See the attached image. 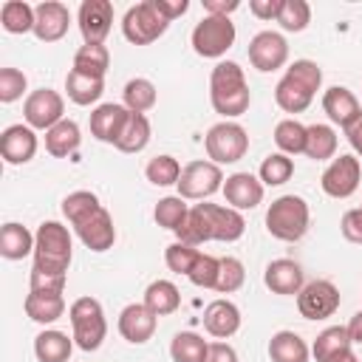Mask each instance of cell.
<instances>
[{
  "label": "cell",
  "instance_id": "cell-1",
  "mask_svg": "<svg viewBox=\"0 0 362 362\" xmlns=\"http://www.w3.org/2000/svg\"><path fill=\"white\" fill-rule=\"evenodd\" d=\"M74 240L68 226L59 221H42L34 232V266L28 277L31 291H65Z\"/></svg>",
  "mask_w": 362,
  "mask_h": 362
},
{
  "label": "cell",
  "instance_id": "cell-2",
  "mask_svg": "<svg viewBox=\"0 0 362 362\" xmlns=\"http://www.w3.org/2000/svg\"><path fill=\"white\" fill-rule=\"evenodd\" d=\"M209 102L215 107V113H221L226 122L243 116L252 105V93H249V82L246 74L238 62L232 59H221L212 74H209Z\"/></svg>",
  "mask_w": 362,
  "mask_h": 362
},
{
  "label": "cell",
  "instance_id": "cell-3",
  "mask_svg": "<svg viewBox=\"0 0 362 362\" xmlns=\"http://www.w3.org/2000/svg\"><path fill=\"white\" fill-rule=\"evenodd\" d=\"M322 88V68L314 59H294L274 85V102L286 113H303Z\"/></svg>",
  "mask_w": 362,
  "mask_h": 362
},
{
  "label": "cell",
  "instance_id": "cell-4",
  "mask_svg": "<svg viewBox=\"0 0 362 362\" xmlns=\"http://www.w3.org/2000/svg\"><path fill=\"white\" fill-rule=\"evenodd\" d=\"M311 209L303 195H280L266 209V232L277 240L294 243L308 232Z\"/></svg>",
  "mask_w": 362,
  "mask_h": 362
},
{
  "label": "cell",
  "instance_id": "cell-5",
  "mask_svg": "<svg viewBox=\"0 0 362 362\" xmlns=\"http://www.w3.org/2000/svg\"><path fill=\"white\" fill-rule=\"evenodd\" d=\"M68 320H71V337L76 342V348L82 351H96L105 337H107V320H105V308L96 297H79L71 303L68 308Z\"/></svg>",
  "mask_w": 362,
  "mask_h": 362
},
{
  "label": "cell",
  "instance_id": "cell-6",
  "mask_svg": "<svg viewBox=\"0 0 362 362\" xmlns=\"http://www.w3.org/2000/svg\"><path fill=\"white\" fill-rule=\"evenodd\" d=\"M167 28H170V20L158 11L156 0H141L130 6L122 17V34L133 45H150L158 37H164Z\"/></svg>",
  "mask_w": 362,
  "mask_h": 362
},
{
  "label": "cell",
  "instance_id": "cell-7",
  "mask_svg": "<svg viewBox=\"0 0 362 362\" xmlns=\"http://www.w3.org/2000/svg\"><path fill=\"white\" fill-rule=\"evenodd\" d=\"M235 23L229 17H215V14H206L201 17V23H195L192 34H189V42H192V51L204 59H221L232 45H235Z\"/></svg>",
  "mask_w": 362,
  "mask_h": 362
},
{
  "label": "cell",
  "instance_id": "cell-8",
  "mask_svg": "<svg viewBox=\"0 0 362 362\" xmlns=\"http://www.w3.org/2000/svg\"><path fill=\"white\" fill-rule=\"evenodd\" d=\"M204 147H206V156L212 164H235L246 156L249 150V133L243 130V124L238 122H218L206 130L204 136Z\"/></svg>",
  "mask_w": 362,
  "mask_h": 362
},
{
  "label": "cell",
  "instance_id": "cell-9",
  "mask_svg": "<svg viewBox=\"0 0 362 362\" xmlns=\"http://www.w3.org/2000/svg\"><path fill=\"white\" fill-rule=\"evenodd\" d=\"M223 170L212 161H204V158H195L189 164H184L181 170V178H178V195L184 201H204L209 195H215L218 189H223Z\"/></svg>",
  "mask_w": 362,
  "mask_h": 362
},
{
  "label": "cell",
  "instance_id": "cell-10",
  "mask_svg": "<svg viewBox=\"0 0 362 362\" xmlns=\"http://www.w3.org/2000/svg\"><path fill=\"white\" fill-rule=\"evenodd\" d=\"M23 119L34 130H51L65 119V99L51 88H37L23 102Z\"/></svg>",
  "mask_w": 362,
  "mask_h": 362
},
{
  "label": "cell",
  "instance_id": "cell-11",
  "mask_svg": "<svg viewBox=\"0 0 362 362\" xmlns=\"http://www.w3.org/2000/svg\"><path fill=\"white\" fill-rule=\"evenodd\" d=\"M359 181H362V164L356 156H337L331 158V164L322 170V178H320V187L325 195L331 198H351L356 189H359Z\"/></svg>",
  "mask_w": 362,
  "mask_h": 362
},
{
  "label": "cell",
  "instance_id": "cell-12",
  "mask_svg": "<svg viewBox=\"0 0 362 362\" xmlns=\"http://www.w3.org/2000/svg\"><path fill=\"white\" fill-rule=\"evenodd\" d=\"M71 226H74L76 238H79L90 252H107V249L116 243L113 218H110V212H107L102 204L93 206L90 212H85L82 218H76Z\"/></svg>",
  "mask_w": 362,
  "mask_h": 362
},
{
  "label": "cell",
  "instance_id": "cell-13",
  "mask_svg": "<svg viewBox=\"0 0 362 362\" xmlns=\"http://www.w3.org/2000/svg\"><path fill=\"white\" fill-rule=\"evenodd\" d=\"M342 297L331 280H311L297 294V308L305 320H328L337 314Z\"/></svg>",
  "mask_w": 362,
  "mask_h": 362
},
{
  "label": "cell",
  "instance_id": "cell-14",
  "mask_svg": "<svg viewBox=\"0 0 362 362\" xmlns=\"http://www.w3.org/2000/svg\"><path fill=\"white\" fill-rule=\"evenodd\" d=\"M249 62L260 74H272L288 62V42L280 31H257L249 40Z\"/></svg>",
  "mask_w": 362,
  "mask_h": 362
},
{
  "label": "cell",
  "instance_id": "cell-15",
  "mask_svg": "<svg viewBox=\"0 0 362 362\" xmlns=\"http://www.w3.org/2000/svg\"><path fill=\"white\" fill-rule=\"evenodd\" d=\"M206 221V232H209V240H221V243H235L243 238L246 232V221L238 209L232 206H221V204H209V201H201L195 204Z\"/></svg>",
  "mask_w": 362,
  "mask_h": 362
},
{
  "label": "cell",
  "instance_id": "cell-16",
  "mask_svg": "<svg viewBox=\"0 0 362 362\" xmlns=\"http://www.w3.org/2000/svg\"><path fill=\"white\" fill-rule=\"evenodd\" d=\"M76 25L85 42H105L113 28V3L110 0H82L76 11Z\"/></svg>",
  "mask_w": 362,
  "mask_h": 362
},
{
  "label": "cell",
  "instance_id": "cell-17",
  "mask_svg": "<svg viewBox=\"0 0 362 362\" xmlns=\"http://www.w3.org/2000/svg\"><path fill=\"white\" fill-rule=\"evenodd\" d=\"M37 130L28 127V124H8L3 133H0V156L6 164L11 167H20V164H28L34 156H37Z\"/></svg>",
  "mask_w": 362,
  "mask_h": 362
},
{
  "label": "cell",
  "instance_id": "cell-18",
  "mask_svg": "<svg viewBox=\"0 0 362 362\" xmlns=\"http://www.w3.org/2000/svg\"><path fill=\"white\" fill-rule=\"evenodd\" d=\"M116 328L119 334L130 342V345H144L153 339L156 328H158V317L144 305V303H130L119 311V320H116Z\"/></svg>",
  "mask_w": 362,
  "mask_h": 362
},
{
  "label": "cell",
  "instance_id": "cell-19",
  "mask_svg": "<svg viewBox=\"0 0 362 362\" xmlns=\"http://www.w3.org/2000/svg\"><path fill=\"white\" fill-rule=\"evenodd\" d=\"M37 20H34V37L40 42H57L68 34L71 28V11L65 3L59 0H42L40 6H34Z\"/></svg>",
  "mask_w": 362,
  "mask_h": 362
},
{
  "label": "cell",
  "instance_id": "cell-20",
  "mask_svg": "<svg viewBox=\"0 0 362 362\" xmlns=\"http://www.w3.org/2000/svg\"><path fill=\"white\" fill-rule=\"evenodd\" d=\"M263 181L252 173H232L226 175L223 181V198H226V206L243 212V209H255L260 201H263Z\"/></svg>",
  "mask_w": 362,
  "mask_h": 362
},
{
  "label": "cell",
  "instance_id": "cell-21",
  "mask_svg": "<svg viewBox=\"0 0 362 362\" xmlns=\"http://www.w3.org/2000/svg\"><path fill=\"white\" fill-rule=\"evenodd\" d=\"M263 283L272 294H300V288L305 286V277H303V266L291 257H277L266 266L263 272Z\"/></svg>",
  "mask_w": 362,
  "mask_h": 362
},
{
  "label": "cell",
  "instance_id": "cell-22",
  "mask_svg": "<svg viewBox=\"0 0 362 362\" xmlns=\"http://www.w3.org/2000/svg\"><path fill=\"white\" fill-rule=\"evenodd\" d=\"M322 110H325V116H328L334 124H339L342 130H345L348 124H354V122L362 116V105H359L356 93L348 90L345 85H331V88L322 93Z\"/></svg>",
  "mask_w": 362,
  "mask_h": 362
},
{
  "label": "cell",
  "instance_id": "cell-23",
  "mask_svg": "<svg viewBox=\"0 0 362 362\" xmlns=\"http://www.w3.org/2000/svg\"><path fill=\"white\" fill-rule=\"evenodd\" d=\"M130 110L119 102H105V105H96L90 110V136L96 141H105V144H116L124 122H127Z\"/></svg>",
  "mask_w": 362,
  "mask_h": 362
},
{
  "label": "cell",
  "instance_id": "cell-24",
  "mask_svg": "<svg viewBox=\"0 0 362 362\" xmlns=\"http://www.w3.org/2000/svg\"><path fill=\"white\" fill-rule=\"evenodd\" d=\"M204 328L215 339H229L240 331V308L232 300H212L204 308Z\"/></svg>",
  "mask_w": 362,
  "mask_h": 362
},
{
  "label": "cell",
  "instance_id": "cell-25",
  "mask_svg": "<svg viewBox=\"0 0 362 362\" xmlns=\"http://www.w3.org/2000/svg\"><path fill=\"white\" fill-rule=\"evenodd\" d=\"M351 345H354V342H351L345 325H328V328H322V331L317 334V339H314V345H311V354H314L317 362H339V359H345L348 354H354Z\"/></svg>",
  "mask_w": 362,
  "mask_h": 362
},
{
  "label": "cell",
  "instance_id": "cell-26",
  "mask_svg": "<svg viewBox=\"0 0 362 362\" xmlns=\"http://www.w3.org/2000/svg\"><path fill=\"white\" fill-rule=\"evenodd\" d=\"M23 308H25L28 320H34L40 325H51L65 314V297H62V291H28Z\"/></svg>",
  "mask_w": 362,
  "mask_h": 362
},
{
  "label": "cell",
  "instance_id": "cell-27",
  "mask_svg": "<svg viewBox=\"0 0 362 362\" xmlns=\"http://www.w3.org/2000/svg\"><path fill=\"white\" fill-rule=\"evenodd\" d=\"M74 337L57 328H45L34 337V356L37 362H68L74 354Z\"/></svg>",
  "mask_w": 362,
  "mask_h": 362
},
{
  "label": "cell",
  "instance_id": "cell-28",
  "mask_svg": "<svg viewBox=\"0 0 362 362\" xmlns=\"http://www.w3.org/2000/svg\"><path fill=\"white\" fill-rule=\"evenodd\" d=\"M82 141V130L74 119H62L59 124H54L51 130H45V150L54 158H68L79 150Z\"/></svg>",
  "mask_w": 362,
  "mask_h": 362
},
{
  "label": "cell",
  "instance_id": "cell-29",
  "mask_svg": "<svg viewBox=\"0 0 362 362\" xmlns=\"http://www.w3.org/2000/svg\"><path fill=\"white\" fill-rule=\"evenodd\" d=\"M0 255L6 260H23L28 255H34V232H28V226L8 221L0 229Z\"/></svg>",
  "mask_w": 362,
  "mask_h": 362
},
{
  "label": "cell",
  "instance_id": "cell-30",
  "mask_svg": "<svg viewBox=\"0 0 362 362\" xmlns=\"http://www.w3.org/2000/svg\"><path fill=\"white\" fill-rule=\"evenodd\" d=\"M65 93L74 105L79 107H88V105H96L105 93V79L99 76H88V74H79V71H68L65 76Z\"/></svg>",
  "mask_w": 362,
  "mask_h": 362
},
{
  "label": "cell",
  "instance_id": "cell-31",
  "mask_svg": "<svg viewBox=\"0 0 362 362\" xmlns=\"http://www.w3.org/2000/svg\"><path fill=\"white\" fill-rule=\"evenodd\" d=\"M311 348L294 331H277L269 339V359L272 362H308Z\"/></svg>",
  "mask_w": 362,
  "mask_h": 362
},
{
  "label": "cell",
  "instance_id": "cell-32",
  "mask_svg": "<svg viewBox=\"0 0 362 362\" xmlns=\"http://www.w3.org/2000/svg\"><path fill=\"white\" fill-rule=\"evenodd\" d=\"M156 317H167L173 311H178L181 305V291L175 283L170 280H153L147 288H144V300H141Z\"/></svg>",
  "mask_w": 362,
  "mask_h": 362
},
{
  "label": "cell",
  "instance_id": "cell-33",
  "mask_svg": "<svg viewBox=\"0 0 362 362\" xmlns=\"http://www.w3.org/2000/svg\"><path fill=\"white\" fill-rule=\"evenodd\" d=\"M107 68H110V51L105 48V42H85V45L76 48V54H74V71L105 79Z\"/></svg>",
  "mask_w": 362,
  "mask_h": 362
},
{
  "label": "cell",
  "instance_id": "cell-34",
  "mask_svg": "<svg viewBox=\"0 0 362 362\" xmlns=\"http://www.w3.org/2000/svg\"><path fill=\"white\" fill-rule=\"evenodd\" d=\"M147 144H150V119L144 113H130L113 147L122 153H141Z\"/></svg>",
  "mask_w": 362,
  "mask_h": 362
},
{
  "label": "cell",
  "instance_id": "cell-35",
  "mask_svg": "<svg viewBox=\"0 0 362 362\" xmlns=\"http://www.w3.org/2000/svg\"><path fill=\"white\" fill-rule=\"evenodd\" d=\"M34 20H37V11L25 0H6L0 6V25L8 34H28V31H34Z\"/></svg>",
  "mask_w": 362,
  "mask_h": 362
},
{
  "label": "cell",
  "instance_id": "cell-36",
  "mask_svg": "<svg viewBox=\"0 0 362 362\" xmlns=\"http://www.w3.org/2000/svg\"><path fill=\"white\" fill-rule=\"evenodd\" d=\"M337 130L331 124H308V136H305V156L314 161H328L337 158Z\"/></svg>",
  "mask_w": 362,
  "mask_h": 362
},
{
  "label": "cell",
  "instance_id": "cell-37",
  "mask_svg": "<svg viewBox=\"0 0 362 362\" xmlns=\"http://www.w3.org/2000/svg\"><path fill=\"white\" fill-rule=\"evenodd\" d=\"M156 102H158V90H156V85H153L150 79H144V76L130 79V82L124 85V90H122V105H124L130 113H147V110L156 107Z\"/></svg>",
  "mask_w": 362,
  "mask_h": 362
},
{
  "label": "cell",
  "instance_id": "cell-38",
  "mask_svg": "<svg viewBox=\"0 0 362 362\" xmlns=\"http://www.w3.org/2000/svg\"><path fill=\"white\" fill-rule=\"evenodd\" d=\"M206 351L209 342L195 331H178L170 342L173 362H206Z\"/></svg>",
  "mask_w": 362,
  "mask_h": 362
},
{
  "label": "cell",
  "instance_id": "cell-39",
  "mask_svg": "<svg viewBox=\"0 0 362 362\" xmlns=\"http://www.w3.org/2000/svg\"><path fill=\"white\" fill-rule=\"evenodd\" d=\"M305 136H308V127L300 124L297 119H283V122L274 124V144L286 156L305 153Z\"/></svg>",
  "mask_w": 362,
  "mask_h": 362
},
{
  "label": "cell",
  "instance_id": "cell-40",
  "mask_svg": "<svg viewBox=\"0 0 362 362\" xmlns=\"http://www.w3.org/2000/svg\"><path fill=\"white\" fill-rule=\"evenodd\" d=\"M294 175V158L286 153H269L257 170V178L263 181V187H280Z\"/></svg>",
  "mask_w": 362,
  "mask_h": 362
},
{
  "label": "cell",
  "instance_id": "cell-41",
  "mask_svg": "<svg viewBox=\"0 0 362 362\" xmlns=\"http://www.w3.org/2000/svg\"><path fill=\"white\" fill-rule=\"evenodd\" d=\"M187 215H189V206H187V201L181 195H164V198H158V204L153 209L156 223L161 229H170V232H175L187 221Z\"/></svg>",
  "mask_w": 362,
  "mask_h": 362
},
{
  "label": "cell",
  "instance_id": "cell-42",
  "mask_svg": "<svg viewBox=\"0 0 362 362\" xmlns=\"http://www.w3.org/2000/svg\"><path fill=\"white\" fill-rule=\"evenodd\" d=\"M181 164H178V158H173V156H156V158H150L147 161V167H144V175H147V181L153 184V187H173V184H178V178H181Z\"/></svg>",
  "mask_w": 362,
  "mask_h": 362
},
{
  "label": "cell",
  "instance_id": "cell-43",
  "mask_svg": "<svg viewBox=\"0 0 362 362\" xmlns=\"http://www.w3.org/2000/svg\"><path fill=\"white\" fill-rule=\"evenodd\" d=\"M277 23H280L283 31H294V34L305 31L308 23H311V6L305 0H283Z\"/></svg>",
  "mask_w": 362,
  "mask_h": 362
},
{
  "label": "cell",
  "instance_id": "cell-44",
  "mask_svg": "<svg viewBox=\"0 0 362 362\" xmlns=\"http://www.w3.org/2000/svg\"><path fill=\"white\" fill-rule=\"evenodd\" d=\"M198 249L195 246H187V243H181V240H173L167 249H164V263H167V269L170 272H175V274H189V269H192V263L198 260Z\"/></svg>",
  "mask_w": 362,
  "mask_h": 362
},
{
  "label": "cell",
  "instance_id": "cell-45",
  "mask_svg": "<svg viewBox=\"0 0 362 362\" xmlns=\"http://www.w3.org/2000/svg\"><path fill=\"white\" fill-rule=\"evenodd\" d=\"M218 272H221V257H212V255H204L201 252L187 277L198 288H215L218 286Z\"/></svg>",
  "mask_w": 362,
  "mask_h": 362
},
{
  "label": "cell",
  "instance_id": "cell-46",
  "mask_svg": "<svg viewBox=\"0 0 362 362\" xmlns=\"http://www.w3.org/2000/svg\"><path fill=\"white\" fill-rule=\"evenodd\" d=\"M243 280H246L243 263H240L238 257H232V255L221 257V272H218V286H215V291L232 294V291H238V288L243 286Z\"/></svg>",
  "mask_w": 362,
  "mask_h": 362
},
{
  "label": "cell",
  "instance_id": "cell-47",
  "mask_svg": "<svg viewBox=\"0 0 362 362\" xmlns=\"http://www.w3.org/2000/svg\"><path fill=\"white\" fill-rule=\"evenodd\" d=\"M28 90V79L20 68H0V102L11 105Z\"/></svg>",
  "mask_w": 362,
  "mask_h": 362
},
{
  "label": "cell",
  "instance_id": "cell-48",
  "mask_svg": "<svg viewBox=\"0 0 362 362\" xmlns=\"http://www.w3.org/2000/svg\"><path fill=\"white\" fill-rule=\"evenodd\" d=\"M93 206H99V198H96V192H90V189H76V192H68V195L62 198V215H65L68 223H74L76 218H82V215L90 212Z\"/></svg>",
  "mask_w": 362,
  "mask_h": 362
},
{
  "label": "cell",
  "instance_id": "cell-49",
  "mask_svg": "<svg viewBox=\"0 0 362 362\" xmlns=\"http://www.w3.org/2000/svg\"><path fill=\"white\" fill-rule=\"evenodd\" d=\"M339 232H342L345 240H351V243H362V206L348 209V212L342 215V221H339Z\"/></svg>",
  "mask_w": 362,
  "mask_h": 362
},
{
  "label": "cell",
  "instance_id": "cell-50",
  "mask_svg": "<svg viewBox=\"0 0 362 362\" xmlns=\"http://www.w3.org/2000/svg\"><path fill=\"white\" fill-rule=\"evenodd\" d=\"M280 6H283V0H252V3H249V11H252L257 20H277Z\"/></svg>",
  "mask_w": 362,
  "mask_h": 362
},
{
  "label": "cell",
  "instance_id": "cell-51",
  "mask_svg": "<svg viewBox=\"0 0 362 362\" xmlns=\"http://www.w3.org/2000/svg\"><path fill=\"white\" fill-rule=\"evenodd\" d=\"M206 362H238V351L218 339V342H209V351H206Z\"/></svg>",
  "mask_w": 362,
  "mask_h": 362
},
{
  "label": "cell",
  "instance_id": "cell-52",
  "mask_svg": "<svg viewBox=\"0 0 362 362\" xmlns=\"http://www.w3.org/2000/svg\"><path fill=\"white\" fill-rule=\"evenodd\" d=\"M156 6H158V11L173 23V20H178V17H184L187 14V8H189V3L187 0H156Z\"/></svg>",
  "mask_w": 362,
  "mask_h": 362
},
{
  "label": "cell",
  "instance_id": "cell-53",
  "mask_svg": "<svg viewBox=\"0 0 362 362\" xmlns=\"http://www.w3.org/2000/svg\"><path fill=\"white\" fill-rule=\"evenodd\" d=\"M238 8H240L238 0H204V11L206 14H215V17H229Z\"/></svg>",
  "mask_w": 362,
  "mask_h": 362
},
{
  "label": "cell",
  "instance_id": "cell-54",
  "mask_svg": "<svg viewBox=\"0 0 362 362\" xmlns=\"http://www.w3.org/2000/svg\"><path fill=\"white\" fill-rule=\"evenodd\" d=\"M345 139H348V144L354 147V153L362 156V116H359L354 124L345 127Z\"/></svg>",
  "mask_w": 362,
  "mask_h": 362
},
{
  "label": "cell",
  "instance_id": "cell-55",
  "mask_svg": "<svg viewBox=\"0 0 362 362\" xmlns=\"http://www.w3.org/2000/svg\"><path fill=\"white\" fill-rule=\"evenodd\" d=\"M348 337H351V342H356V345H362V308L348 320Z\"/></svg>",
  "mask_w": 362,
  "mask_h": 362
},
{
  "label": "cell",
  "instance_id": "cell-56",
  "mask_svg": "<svg viewBox=\"0 0 362 362\" xmlns=\"http://www.w3.org/2000/svg\"><path fill=\"white\" fill-rule=\"evenodd\" d=\"M339 362H359V359H356L354 354H348V356H345V359H339Z\"/></svg>",
  "mask_w": 362,
  "mask_h": 362
}]
</instances>
